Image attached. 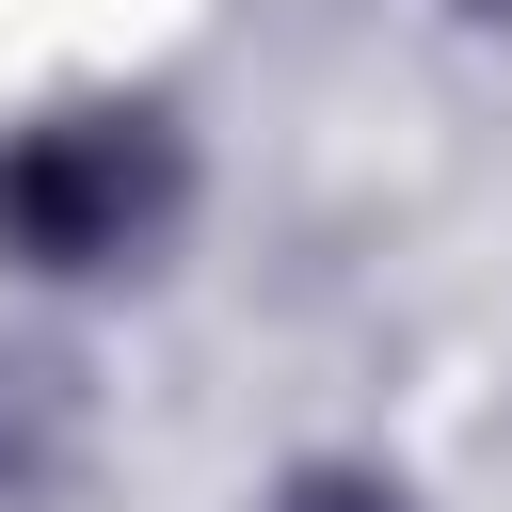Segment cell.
<instances>
[{
    "instance_id": "1",
    "label": "cell",
    "mask_w": 512,
    "mask_h": 512,
    "mask_svg": "<svg viewBox=\"0 0 512 512\" xmlns=\"http://www.w3.org/2000/svg\"><path fill=\"white\" fill-rule=\"evenodd\" d=\"M192 208V128L160 96H80L0 144V256L16 272H144Z\"/></svg>"
},
{
    "instance_id": "2",
    "label": "cell",
    "mask_w": 512,
    "mask_h": 512,
    "mask_svg": "<svg viewBox=\"0 0 512 512\" xmlns=\"http://www.w3.org/2000/svg\"><path fill=\"white\" fill-rule=\"evenodd\" d=\"M96 464V384L64 336H0V512H48Z\"/></svg>"
},
{
    "instance_id": "3",
    "label": "cell",
    "mask_w": 512,
    "mask_h": 512,
    "mask_svg": "<svg viewBox=\"0 0 512 512\" xmlns=\"http://www.w3.org/2000/svg\"><path fill=\"white\" fill-rule=\"evenodd\" d=\"M272 512H416V496H400L384 464H288V480H272Z\"/></svg>"
},
{
    "instance_id": "4",
    "label": "cell",
    "mask_w": 512,
    "mask_h": 512,
    "mask_svg": "<svg viewBox=\"0 0 512 512\" xmlns=\"http://www.w3.org/2000/svg\"><path fill=\"white\" fill-rule=\"evenodd\" d=\"M464 16H480V32H496V48H512V0H464Z\"/></svg>"
}]
</instances>
